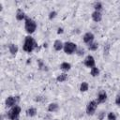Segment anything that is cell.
<instances>
[{
	"label": "cell",
	"mask_w": 120,
	"mask_h": 120,
	"mask_svg": "<svg viewBox=\"0 0 120 120\" xmlns=\"http://www.w3.org/2000/svg\"><path fill=\"white\" fill-rule=\"evenodd\" d=\"M36 47H37V43L35 42L34 38L32 37H30V36L25 37L24 43H23V46H22L23 51L26 52H31Z\"/></svg>",
	"instance_id": "1"
},
{
	"label": "cell",
	"mask_w": 120,
	"mask_h": 120,
	"mask_svg": "<svg viewBox=\"0 0 120 120\" xmlns=\"http://www.w3.org/2000/svg\"><path fill=\"white\" fill-rule=\"evenodd\" d=\"M24 28H25V31L28 34H33L37 29V23L31 18L26 17L25 18V22H24Z\"/></svg>",
	"instance_id": "2"
},
{
	"label": "cell",
	"mask_w": 120,
	"mask_h": 120,
	"mask_svg": "<svg viewBox=\"0 0 120 120\" xmlns=\"http://www.w3.org/2000/svg\"><path fill=\"white\" fill-rule=\"evenodd\" d=\"M20 112H21V107L15 105L11 107V109L8 112V118L10 120H19Z\"/></svg>",
	"instance_id": "3"
},
{
	"label": "cell",
	"mask_w": 120,
	"mask_h": 120,
	"mask_svg": "<svg viewBox=\"0 0 120 120\" xmlns=\"http://www.w3.org/2000/svg\"><path fill=\"white\" fill-rule=\"evenodd\" d=\"M64 52L67 54H72L77 50V45L73 42H66L64 44Z\"/></svg>",
	"instance_id": "4"
},
{
	"label": "cell",
	"mask_w": 120,
	"mask_h": 120,
	"mask_svg": "<svg viewBox=\"0 0 120 120\" xmlns=\"http://www.w3.org/2000/svg\"><path fill=\"white\" fill-rule=\"evenodd\" d=\"M97 107H98V101L96 100H92L90 102H88L87 106H86V112L87 114L89 115H93L97 110Z\"/></svg>",
	"instance_id": "5"
},
{
	"label": "cell",
	"mask_w": 120,
	"mask_h": 120,
	"mask_svg": "<svg viewBox=\"0 0 120 120\" xmlns=\"http://www.w3.org/2000/svg\"><path fill=\"white\" fill-rule=\"evenodd\" d=\"M19 100V97H12V96H9L6 99V106L7 107H13L16 105L17 101Z\"/></svg>",
	"instance_id": "6"
},
{
	"label": "cell",
	"mask_w": 120,
	"mask_h": 120,
	"mask_svg": "<svg viewBox=\"0 0 120 120\" xmlns=\"http://www.w3.org/2000/svg\"><path fill=\"white\" fill-rule=\"evenodd\" d=\"M84 66L87 67V68H94L95 67V59L92 55H87L84 59Z\"/></svg>",
	"instance_id": "7"
},
{
	"label": "cell",
	"mask_w": 120,
	"mask_h": 120,
	"mask_svg": "<svg viewBox=\"0 0 120 120\" xmlns=\"http://www.w3.org/2000/svg\"><path fill=\"white\" fill-rule=\"evenodd\" d=\"M82 39H83V42H84V43L90 44V43L93 42V40H94V35H93L91 32H87V33L84 34Z\"/></svg>",
	"instance_id": "8"
},
{
	"label": "cell",
	"mask_w": 120,
	"mask_h": 120,
	"mask_svg": "<svg viewBox=\"0 0 120 120\" xmlns=\"http://www.w3.org/2000/svg\"><path fill=\"white\" fill-rule=\"evenodd\" d=\"M106 99H107V94H106V92L103 91V90L99 91L98 92V99H97L98 103H103V102H105Z\"/></svg>",
	"instance_id": "9"
},
{
	"label": "cell",
	"mask_w": 120,
	"mask_h": 120,
	"mask_svg": "<svg viewBox=\"0 0 120 120\" xmlns=\"http://www.w3.org/2000/svg\"><path fill=\"white\" fill-rule=\"evenodd\" d=\"M92 19H93L94 22H98L101 21V19H102V15H101V13H100L99 11H96V10H95V11L92 13Z\"/></svg>",
	"instance_id": "10"
},
{
	"label": "cell",
	"mask_w": 120,
	"mask_h": 120,
	"mask_svg": "<svg viewBox=\"0 0 120 120\" xmlns=\"http://www.w3.org/2000/svg\"><path fill=\"white\" fill-rule=\"evenodd\" d=\"M15 16H16V19H17L18 21H22L24 18H26V17H25V14H24V12H23V10L21 9V8H18V9H17Z\"/></svg>",
	"instance_id": "11"
},
{
	"label": "cell",
	"mask_w": 120,
	"mask_h": 120,
	"mask_svg": "<svg viewBox=\"0 0 120 120\" xmlns=\"http://www.w3.org/2000/svg\"><path fill=\"white\" fill-rule=\"evenodd\" d=\"M53 48H54L55 51H61V50L64 48V44L62 43L61 40L57 39V40H55L54 43H53Z\"/></svg>",
	"instance_id": "12"
},
{
	"label": "cell",
	"mask_w": 120,
	"mask_h": 120,
	"mask_svg": "<svg viewBox=\"0 0 120 120\" xmlns=\"http://www.w3.org/2000/svg\"><path fill=\"white\" fill-rule=\"evenodd\" d=\"M8 50H9V52L11 54H13V55L18 52V47L15 44H13V43H11V44L8 45Z\"/></svg>",
	"instance_id": "13"
},
{
	"label": "cell",
	"mask_w": 120,
	"mask_h": 120,
	"mask_svg": "<svg viewBox=\"0 0 120 120\" xmlns=\"http://www.w3.org/2000/svg\"><path fill=\"white\" fill-rule=\"evenodd\" d=\"M70 68H71V66H70V64L68 63V62H63V63L60 65V68H61L63 71H68V70L70 69Z\"/></svg>",
	"instance_id": "14"
},
{
	"label": "cell",
	"mask_w": 120,
	"mask_h": 120,
	"mask_svg": "<svg viewBox=\"0 0 120 120\" xmlns=\"http://www.w3.org/2000/svg\"><path fill=\"white\" fill-rule=\"evenodd\" d=\"M58 110V105L57 103H50L49 106H48V111L51 112H56Z\"/></svg>",
	"instance_id": "15"
},
{
	"label": "cell",
	"mask_w": 120,
	"mask_h": 120,
	"mask_svg": "<svg viewBox=\"0 0 120 120\" xmlns=\"http://www.w3.org/2000/svg\"><path fill=\"white\" fill-rule=\"evenodd\" d=\"M37 114V110L35 108H29L26 110V115L29 117H33Z\"/></svg>",
	"instance_id": "16"
},
{
	"label": "cell",
	"mask_w": 120,
	"mask_h": 120,
	"mask_svg": "<svg viewBox=\"0 0 120 120\" xmlns=\"http://www.w3.org/2000/svg\"><path fill=\"white\" fill-rule=\"evenodd\" d=\"M67 78H68V75H67L66 73H61L60 75H58V76H57L56 80H57V82H65V81L67 80Z\"/></svg>",
	"instance_id": "17"
},
{
	"label": "cell",
	"mask_w": 120,
	"mask_h": 120,
	"mask_svg": "<svg viewBox=\"0 0 120 120\" xmlns=\"http://www.w3.org/2000/svg\"><path fill=\"white\" fill-rule=\"evenodd\" d=\"M88 87H89L88 83H87L86 82H82L81 83V85H80V90H81L82 92H86V91L88 90Z\"/></svg>",
	"instance_id": "18"
},
{
	"label": "cell",
	"mask_w": 120,
	"mask_h": 120,
	"mask_svg": "<svg viewBox=\"0 0 120 120\" xmlns=\"http://www.w3.org/2000/svg\"><path fill=\"white\" fill-rule=\"evenodd\" d=\"M90 73H91V75H92L93 77H97V76H98V74H99V69H98L97 67H94V68H91Z\"/></svg>",
	"instance_id": "19"
},
{
	"label": "cell",
	"mask_w": 120,
	"mask_h": 120,
	"mask_svg": "<svg viewBox=\"0 0 120 120\" xmlns=\"http://www.w3.org/2000/svg\"><path fill=\"white\" fill-rule=\"evenodd\" d=\"M98 47V44L97 42H91L90 44H88V50L90 51H96Z\"/></svg>",
	"instance_id": "20"
},
{
	"label": "cell",
	"mask_w": 120,
	"mask_h": 120,
	"mask_svg": "<svg viewBox=\"0 0 120 120\" xmlns=\"http://www.w3.org/2000/svg\"><path fill=\"white\" fill-rule=\"evenodd\" d=\"M94 8L96 9V11H99L101 8H102V4L100 2H96L94 4Z\"/></svg>",
	"instance_id": "21"
},
{
	"label": "cell",
	"mask_w": 120,
	"mask_h": 120,
	"mask_svg": "<svg viewBox=\"0 0 120 120\" xmlns=\"http://www.w3.org/2000/svg\"><path fill=\"white\" fill-rule=\"evenodd\" d=\"M107 118H108V120H116V115H115V113H114V112H109V113H108Z\"/></svg>",
	"instance_id": "22"
},
{
	"label": "cell",
	"mask_w": 120,
	"mask_h": 120,
	"mask_svg": "<svg viewBox=\"0 0 120 120\" xmlns=\"http://www.w3.org/2000/svg\"><path fill=\"white\" fill-rule=\"evenodd\" d=\"M56 14H57V13H56L55 11H51L50 14H49V19H50V20L54 19V18L56 17Z\"/></svg>",
	"instance_id": "23"
},
{
	"label": "cell",
	"mask_w": 120,
	"mask_h": 120,
	"mask_svg": "<svg viewBox=\"0 0 120 120\" xmlns=\"http://www.w3.org/2000/svg\"><path fill=\"white\" fill-rule=\"evenodd\" d=\"M105 117V112H100L99 114L98 115V120H103V118Z\"/></svg>",
	"instance_id": "24"
},
{
	"label": "cell",
	"mask_w": 120,
	"mask_h": 120,
	"mask_svg": "<svg viewBox=\"0 0 120 120\" xmlns=\"http://www.w3.org/2000/svg\"><path fill=\"white\" fill-rule=\"evenodd\" d=\"M115 104L118 105V106H120V94L117 95L116 98H115Z\"/></svg>",
	"instance_id": "25"
},
{
	"label": "cell",
	"mask_w": 120,
	"mask_h": 120,
	"mask_svg": "<svg viewBox=\"0 0 120 120\" xmlns=\"http://www.w3.org/2000/svg\"><path fill=\"white\" fill-rule=\"evenodd\" d=\"M64 32V30H63V28H61V27H59L58 29H57V34H62Z\"/></svg>",
	"instance_id": "26"
},
{
	"label": "cell",
	"mask_w": 120,
	"mask_h": 120,
	"mask_svg": "<svg viewBox=\"0 0 120 120\" xmlns=\"http://www.w3.org/2000/svg\"><path fill=\"white\" fill-rule=\"evenodd\" d=\"M83 53H84V51H83V50H82V49H80V50L78 51V54H79V55H82Z\"/></svg>",
	"instance_id": "27"
},
{
	"label": "cell",
	"mask_w": 120,
	"mask_h": 120,
	"mask_svg": "<svg viewBox=\"0 0 120 120\" xmlns=\"http://www.w3.org/2000/svg\"><path fill=\"white\" fill-rule=\"evenodd\" d=\"M54 120H57V119H54Z\"/></svg>",
	"instance_id": "28"
}]
</instances>
